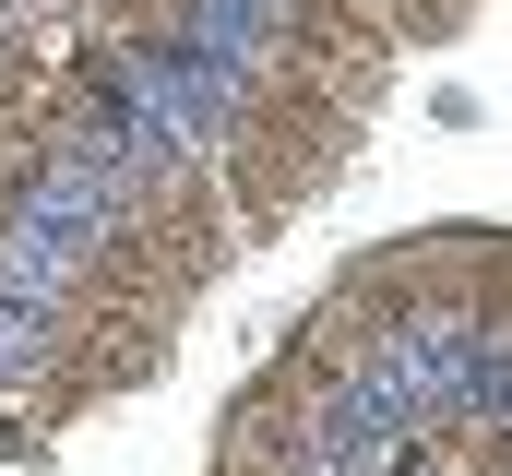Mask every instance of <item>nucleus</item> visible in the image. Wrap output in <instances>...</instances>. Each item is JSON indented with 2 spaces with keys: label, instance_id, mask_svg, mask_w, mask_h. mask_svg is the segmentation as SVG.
Returning a JSON list of instances; mask_svg holds the SVG:
<instances>
[{
  "label": "nucleus",
  "instance_id": "1",
  "mask_svg": "<svg viewBox=\"0 0 512 476\" xmlns=\"http://www.w3.org/2000/svg\"><path fill=\"white\" fill-rule=\"evenodd\" d=\"M346 155H358V119L334 108V96H310V84L274 72V60L239 72V108H227V143H215V179H227V203H239V238L298 227V215L346 179Z\"/></svg>",
  "mask_w": 512,
  "mask_h": 476
},
{
  "label": "nucleus",
  "instance_id": "2",
  "mask_svg": "<svg viewBox=\"0 0 512 476\" xmlns=\"http://www.w3.org/2000/svg\"><path fill=\"white\" fill-rule=\"evenodd\" d=\"M477 334L512 346V238H489V274H477Z\"/></svg>",
  "mask_w": 512,
  "mask_h": 476
},
{
  "label": "nucleus",
  "instance_id": "3",
  "mask_svg": "<svg viewBox=\"0 0 512 476\" xmlns=\"http://www.w3.org/2000/svg\"><path fill=\"white\" fill-rule=\"evenodd\" d=\"M215 476H239V465H215Z\"/></svg>",
  "mask_w": 512,
  "mask_h": 476
}]
</instances>
